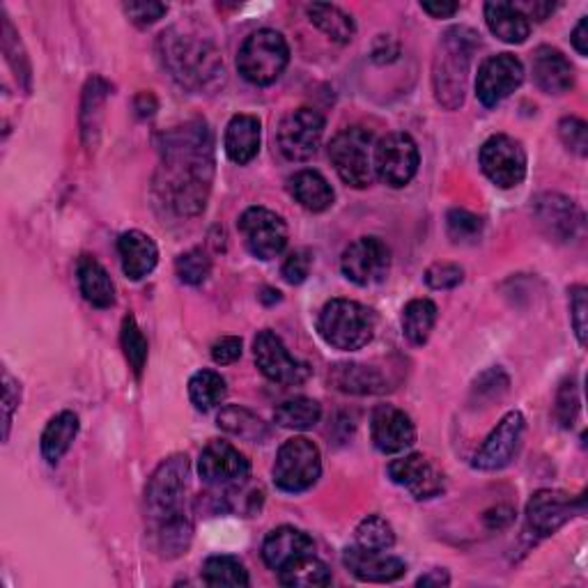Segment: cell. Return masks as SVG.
I'll return each instance as SVG.
<instances>
[{
	"mask_svg": "<svg viewBox=\"0 0 588 588\" xmlns=\"http://www.w3.org/2000/svg\"><path fill=\"white\" fill-rule=\"evenodd\" d=\"M214 180V139L205 120H191L161 136V168L155 189L178 216H199Z\"/></svg>",
	"mask_w": 588,
	"mask_h": 588,
	"instance_id": "obj_1",
	"label": "cell"
},
{
	"mask_svg": "<svg viewBox=\"0 0 588 588\" xmlns=\"http://www.w3.org/2000/svg\"><path fill=\"white\" fill-rule=\"evenodd\" d=\"M159 53L166 72L182 88L207 93L219 88V83L224 81V60L216 51L214 41L189 28L176 26L161 33Z\"/></svg>",
	"mask_w": 588,
	"mask_h": 588,
	"instance_id": "obj_2",
	"label": "cell"
},
{
	"mask_svg": "<svg viewBox=\"0 0 588 588\" xmlns=\"http://www.w3.org/2000/svg\"><path fill=\"white\" fill-rule=\"evenodd\" d=\"M478 47H481V39L465 26L446 31L440 39L432 60V88L434 97L448 111H457L465 104L469 68Z\"/></svg>",
	"mask_w": 588,
	"mask_h": 588,
	"instance_id": "obj_3",
	"label": "cell"
},
{
	"mask_svg": "<svg viewBox=\"0 0 588 588\" xmlns=\"http://www.w3.org/2000/svg\"><path fill=\"white\" fill-rule=\"evenodd\" d=\"M377 317L368 307L352 299H332L317 317V334L340 352H357L375 336Z\"/></svg>",
	"mask_w": 588,
	"mask_h": 588,
	"instance_id": "obj_4",
	"label": "cell"
},
{
	"mask_svg": "<svg viewBox=\"0 0 588 588\" xmlns=\"http://www.w3.org/2000/svg\"><path fill=\"white\" fill-rule=\"evenodd\" d=\"M189 457L178 453L164 460L152 473L145 488V511L152 527L166 519L184 515V499L189 490Z\"/></svg>",
	"mask_w": 588,
	"mask_h": 588,
	"instance_id": "obj_5",
	"label": "cell"
},
{
	"mask_svg": "<svg viewBox=\"0 0 588 588\" xmlns=\"http://www.w3.org/2000/svg\"><path fill=\"white\" fill-rule=\"evenodd\" d=\"M290 64V47L278 31L251 33L237 53V70L253 85H272Z\"/></svg>",
	"mask_w": 588,
	"mask_h": 588,
	"instance_id": "obj_6",
	"label": "cell"
},
{
	"mask_svg": "<svg viewBox=\"0 0 588 588\" xmlns=\"http://www.w3.org/2000/svg\"><path fill=\"white\" fill-rule=\"evenodd\" d=\"M373 134L363 127L343 129L329 145V159L338 178L352 189H368L375 180L373 168Z\"/></svg>",
	"mask_w": 588,
	"mask_h": 588,
	"instance_id": "obj_7",
	"label": "cell"
},
{
	"mask_svg": "<svg viewBox=\"0 0 588 588\" xmlns=\"http://www.w3.org/2000/svg\"><path fill=\"white\" fill-rule=\"evenodd\" d=\"M322 473L320 448L307 437H292L278 448L274 483L278 490L299 494L311 490Z\"/></svg>",
	"mask_w": 588,
	"mask_h": 588,
	"instance_id": "obj_8",
	"label": "cell"
},
{
	"mask_svg": "<svg viewBox=\"0 0 588 588\" xmlns=\"http://www.w3.org/2000/svg\"><path fill=\"white\" fill-rule=\"evenodd\" d=\"M421 155L409 134L394 132L375 145L373 168L375 176L391 189L407 187L419 172Z\"/></svg>",
	"mask_w": 588,
	"mask_h": 588,
	"instance_id": "obj_9",
	"label": "cell"
},
{
	"mask_svg": "<svg viewBox=\"0 0 588 588\" xmlns=\"http://www.w3.org/2000/svg\"><path fill=\"white\" fill-rule=\"evenodd\" d=\"M324 118L315 108H297L280 120L276 141L280 155L288 161H309L315 157L324 136Z\"/></svg>",
	"mask_w": 588,
	"mask_h": 588,
	"instance_id": "obj_10",
	"label": "cell"
},
{
	"mask_svg": "<svg viewBox=\"0 0 588 588\" xmlns=\"http://www.w3.org/2000/svg\"><path fill=\"white\" fill-rule=\"evenodd\" d=\"M481 168L499 189L519 187L527 178V149L506 134L490 136L481 147Z\"/></svg>",
	"mask_w": 588,
	"mask_h": 588,
	"instance_id": "obj_11",
	"label": "cell"
},
{
	"mask_svg": "<svg viewBox=\"0 0 588 588\" xmlns=\"http://www.w3.org/2000/svg\"><path fill=\"white\" fill-rule=\"evenodd\" d=\"M239 232L251 255L257 260H274L288 247V226L283 216L267 207H249L237 221Z\"/></svg>",
	"mask_w": 588,
	"mask_h": 588,
	"instance_id": "obj_12",
	"label": "cell"
},
{
	"mask_svg": "<svg viewBox=\"0 0 588 588\" xmlns=\"http://www.w3.org/2000/svg\"><path fill=\"white\" fill-rule=\"evenodd\" d=\"M253 357L255 365L260 368L269 382L283 386H299L311 377V365L295 359L286 343L280 340L274 332L265 329L260 332L253 340Z\"/></svg>",
	"mask_w": 588,
	"mask_h": 588,
	"instance_id": "obj_13",
	"label": "cell"
},
{
	"mask_svg": "<svg viewBox=\"0 0 588 588\" xmlns=\"http://www.w3.org/2000/svg\"><path fill=\"white\" fill-rule=\"evenodd\" d=\"M584 494L571 496L561 490H538L527 504V527L538 538H550L575 515H584Z\"/></svg>",
	"mask_w": 588,
	"mask_h": 588,
	"instance_id": "obj_14",
	"label": "cell"
},
{
	"mask_svg": "<svg viewBox=\"0 0 588 588\" xmlns=\"http://www.w3.org/2000/svg\"><path fill=\"white\" fill-rule=\"evenodd\" d=\"M340 269L359 288L377 286L391 269V249L380 237H359L340 255Z\"/></svg>",
	"mask_w": 588,
	"mask_h": 588,
	"instance_id": "obj_15",
	"label": "cell"
},
{
	"mask_svg": "<svg viewBox=\"0 0 588 588\" xmlns=\"http://www.w3.org/2000/svg\"><path fill=\"white\" fill-rule=\"evenodd\" d=\"M525 81V64L513 53L488 58L476 76V97L485 108H494L511 97Z\"/></svg>",
	"mask_w": 588,
	"mask_h": 588,
	"instance_id": "obj_16",
	"label": "cell"
},
{
	"mask_svg": "<svg viewBox=\"0 0 588 588\" xmlns=\"http://www.w3.org/2000/svg\"><path fill=\"white\" fill-rule=\"evenodd\" d=\"M521 434H525V417H521V411L513 409L496 423V428L488 434L483 446L478 448L473 457V467L481 471H499L508 467L519 448Z\"/></svg>",
	"mask_w": 588,
	"mask_h": 588,
	"instance_id": "obj_17",
	"label": "cell"
},
{
	"mask_svg": "<svg viewBox=\"0 0 588 588\" xmlns=\"http://www.w3.org/2000/svg\"><path fill=\"white\" fill-rule=\"evenodd\" d=\"M199 473L207 485H237L244 483L251 473L249 457L230 442H209L199 460Z\"/></svg>",
	"mask_w": 588,
	"mask_h": 588,
	"instance_id": "obj_18",
	"label": "cell"
},
{
	"mask_svg": "<svg viewBox=\"0 0 588 588\" xmlns=\"http://www.w3.org/2000/svg\"><path fill=\"white\" fill-rule=\"evenodd\" d=\"M370 440L384 455H398L417 442V425L396 405H377L370 417Z\"/></svg>",
	"mask_w": 588,
	"mask_h": 588,
	"instance_id": "obj_19",
	"label": "cell"
},
{
	"mask_svg": "<svg viewBox=\"0 0 588 588\" xmlns=\"http://www.w3.org/2000/svg\"><path fill=\"white\" fill-rule=\"evenodd\" d=\"M386 471L391 481L405 488L413 499H432L444 490V473L423 453L398 457Z\"/></svg>",
	"mask_w": 588,
	"mask_h": 588,
	"instance_id": "obj_20",
	"label": "cell"
},
{
	"mask_svg": "<svg viewBox=\"0 0 588 588\" xmlns=\"http://www.w3.org/2000/svg\"><path fill=\"white\" fill-rule=\"evenodd\" d=\"M533 214L538 226L554 242H571L581 228L584 216L579 207L561 193H542L533 203Z\"/></svg>",
	"mask_w": 588,
	"mask_h": 588,
	"instance_id": "obj_21",
	"label": "cell"
},
{
	"mask_svg": "<svg viewBox=\"0 0 588 588\" xmlns=\"http://www.w3.org/2000/svg\"><path fill=\"white\" fill-rule=\"evenodd\" d=\"M343 563L359 581H370V584L398 581L407 573V565L403 559L388 556L386 552L365 550V548H359V544L345 550Z\"/></svg>",
	"mask_w": 588,
	"mask_h": 588,
	"instance_id": "obj_22",
	"label": "cell"
},
{
	"mask_svg": "<svg viewBox=\"0 0 588 588\" xmlns=\"http://www.w3.org/2000/svg\"><path fill=\"white\" fill-rule=\"evenodd\" d=\"M533 81L542 93L563 95L575 85V70L571 60L554 47H538L531 56Z\"/></svg>",
	"mask_w": 588,
	"mask_h": 588,
	"instance_id": "obj_23",
	"label": "cell"
},
{
	"mask_svg": "<svg viewBox=\"0 0 588 588\" xmlns=\"http://www.w3.org/2000/svg\"><path fill=\"white\" fill-rule=\"evenodd\" d=\"M309 554H315V540L307 531L295 527H278L263 542V559L267 568L276 573L286 568L288 563Z\"/></svg>",
	"mask_w": 588,
	"mask_h": 588,
	"instance_id": "obj_24",
	"label": "cell"
},
{
	"mask_svg": "<svg viewBox=\"0 0 588 588\" xmlns=\"http://www.w3.org/2000/svg\"><path fill=\"white\" fill-rule=\"evenodd\" d=\"M118 253L124 276L132 280L145 278L147 274L155 272L159 263V249L155 244V239L141 230L122 232L118 239Z\"/></svg>",
	"mask_w": 588,
	"mask_h": 588,
	"instance_id": "obj_25",
	"label": "cell"
},
{
	"mask_svg": "<svg viewBox=\"0 0 588 588\" xmlns=\"http://www.w3.org/2000/svg\"><path fill=\"white\" fill-rule=\"evenodd\" d=\"M260 139H263V124H260L255 116H247V113L235 116L228 122L226 136H224V147H226L228 159L237 166L251 164L260 152Z\"/></svg>",
	"mask_w": 588,
	"mask_h": 588,
	"instance_id": "obj_26",
	"label": "cell"
},
{
	"mask_svg": "<svg viewBox=\"0 0 588 588\" xmlns=\"http://www.w3.org/2000/svg\"><path fill=\"white\" fill-rule=\"evenodd\" d=\"M329 382L352 396H375L386 391V380L373 365L363 363H336L329 370Z\"/></svg>",
	"mask_w": 588,
	"mask_h": 588,
	"instance_id": "obj_27",
	"label": "cell"
},
{
	"mask_svg": "<svg viewBox=\"0 0 588 588\" xmlns=\"http://www.w3.org/2000/svg\"><path fill=\"white\" fill-rule=\"evenodd\" d=\"M288 191L292 199L313 214H322L329 209L336 201L332 184L317 170H299L288 180Z\"/></svg>",
	"mask_w": 588,
	"mask_h": 588,
	"instance_id": "obj_28",
	"label": "cell"
},
{
	"mask_svg": "<svg viewBox=\"0 0 588 588\" xmlns=\"http://www.w3.org/2000/svg\"><path fill=\"white\" fill-rule=\"evenodd\" d=\"M79 288L85 301L95 309H111L116 303V286L97 257L83 255L76 265Z\"/></svg>",
	"mask_w": 588,
	"mask_h": 588,
	"instance_id": "obj_29",
	"label": "cell"
},
{
	"mask_svg": "<svg viewBox=\"0 0 588 588\" xmlns=\"http://www.w3.org/2000/svg\"><path fill=\"white\" fill-rule=\"evenodd\" d=\"M485 24L492 35H496L506 45H521L531 35V21L525 16L515 3H488Z\"/></svg>",
	"mask_w": 588,
	"mask_h": 588,
	"instance_id": "obj_30",
	"label": "cell"
},
{
	"mask_svg": "<svg viewBox=\"0 0 588 588\" xmlns=\"http://www.w3.org/2000/svg\"><path fill=\"white\" fill-rule=\"evenodd\" d=\"M79 425L81 423L74 411H60L47 423L45 432H41L39 448L49 465H58L64 457V453L70 451V446L74 444L79 434Z\"/></svg>",
	"mask_w": 588,
	"mask_h": 588,
	"instance_id": "obj_31",
	"label": "cell"
},
{
	"mask_svg": "<svg viewBox=\"0 0 588 588\" xmlns=\"http://www.w3.org/2000/svg\"><path fill=\"white\" fill-rule=\"evenodd\" d=\"M216 421H219V428L232 434V437H239L251 444H265L272 437L269 425L247 407L228 405L219 411V419Z\"/></svg>",
	"mask_w": 588,
	"mask_h": 588,
	"instance_id": "obj_32",
	"label": "cell"
},
{
	"mask_svg": "<svg viewBox=\"0 0 588 588\" xmlns=\"http://www.w3.org/2000/svg\"><path fill=\"white\" fill-rule=\"evenodd\" d=\"M332 571L315 554L301 556L278 571V581L290 588H322L332 584Z\"/></svg>",
	"mask_w": 588,
	"mask_h": 588,
	"instance_id": "obj_33",
	"label": "cell"
},
{
	"mask_svg": "<svg viewBox=\"0 0 588 588\" xmlns=\"http://www.w3.org/2000/svg\"><path fill=\"white\" fill-rule=\"evenodd\" d=\"M307 12H309V19L313 21V24L326 37L338 41V45H347V41L355 39V35H357L355 19L347 12H343L340 8L329 5V3H313L307 8Z\"/></svg>",
	"mask_w": 588,
	"mask_h": 588,
	"instance_id": "obj_34",
	"label": "cell"
},
{
	"mask_svg": "<svg viewBox=\"0 0 588 588\" xmlns=\"http://www.w3.org/2000/svg\"><path fill=\"white\" fill-rule=\"evenodd\" d=\"M437 303L432 299H411L403 309V334L411 345H425L437 324Z\"/></svg>",
	"mask_w": 588,
	"mask_h": 588,
	"instance_id": "obj_35",
	"label": "cell"
},
{
	"mask_svg": "<svg viewBox=\"0 0 588 588\" xmlns=\"http://www.w3.org/2000/svg\"><path fill=\"white\" fill-rule=\"evenodd\" d=\"M322 419V405L313 398H290L274 411V421L288 430H311Z\"/></svg>",
	"mask_w": 588,
	"mask_h": 588,
	"instance_id": "obj_36",
	"label": "cell"
},
{
	"mask_svg": "<svg viewBox=\"0 0 588 588\" xmlns=\"http://www.w3.org/2000/svg\"><path fill=\"white\" fill-rule=\"evenodd\" d=\"M108 95V83L101 76H95L88 81L83 91V106H81V127L83 139L88 145L97 143L99 124H101V108Z\"/></svg>",
	"mask_w": 588,
	"mask_h": 588,
	"instance_id": "obj_37",
	"label": "cell"
},
{
	"mask_svg": "<svg viewBox=\"0 0 588 588\" xmlns=\"http://www.w3.org/2000/svg\"><path fill=\"white\" fill-rule=\"evenodd\" d=\"M228 396V384L226 380L214 373V370H199L189 380V398L193 407L199 411H209L214 407H219Z\"/></svg>",
	"mask_w": 588,
	"mask_h": 588,
	"instance_id": "obj_38",
	"label": "cell"
},
{
	"mask_svg": "<svg viewBox=\"0 0 588 588\" xmlns=\"http://www.w3.org/2000/svg\"><path fill=\"white\" fill-rule=\"evenodd\" d=\"M155 529V538H157V548L161 552V556L166 559H178L182 554H187L191 538H193V527L191 519L184 515L172 517L161 521V525L152 527Z\"/></svg>",
	"mask_w": 588,
	"mask_h": 588,
	"instance_id": "obj_39",
	"label": "cell"
},
{
	"mask_svg": "<svg viewBox=\"0 0 588 588\" xmlns=\"http://www.w3.org/2000/svg\"><path fill=\"white\" fill-rule=\"evenodd\" d=\"M203 581L214 588H247L251 584L244 563L235 556H209L203 565Z\"/></svg>",
	"mask_w": 588,
	"mask_h": 588,
	"instance_id": "obj_40",
	"label": "cell"
},
{
	"mask_svg": "<svg viewBox=\"0 0 588 588\" xmlns=\"http://www.w3.org/2000/svg\"><path fill=\"white\" fill-rule=\"evenodd\" d=\"M355 538L359 548L375 552H388L396 544V531L391 527V521L382 515L363 517L355 531Z\"/></svg>",
	"mask_w": 588,
	"mask_h": 588,
	"instance_id": "obj_41",
	"label": "cell"
},
{
	"mask_svg": "<svg viewBox=\"0 0 588 588\" xmlns=\"http://www.w3.org/2000/svg\"><path fill=\"white\" fill-rule=\"evenodd\" d=\"M120 343L124 357L129 361V368L134 370V375L141 377L145 363H147V338L143 336L141 326L134 315H127L122 320V332H120Z\"/></svg>",
	"mask_w": 588,
	"mask_h": 588,
	"instance_id": "obj_42",
	"label": "cell"
},
{
	"mask_svg": "<svg viewBox=\"0 0 588 588\" xmlns=\"http://www.w3.org/2000/svg\"><path fill=\"white\" fill-rule=\"evenodd\" d=\"M446 230L455 244H473L483 235V219L467 209H451L446 214Z\"/></svg>",
	"mask_w": 588,
	"mask_h": 588,
	"instance_id": "obj_43",
	"label": "cell"
},
{
	"mask_svg": "<svg viewBox=\"0 0 588 588\" xmlns=\"http://www.w3.org/2000/svg\"><path fill=\"white\" fill-rule=\"evenodd\" d=\"M176 272L187 286H203L212 272V257L203 249H191L176 260Z\"/></svg>",
	"mask_w": 588,
	"mask_h": 588,
	"instance_id": "obj_44",
	"label": "cell"
},
{
	"mask_svg": "<svg viewBox=\"0 0 588 588\" xmlns=\"http://www.w3.org/2000/svg\"><path fill=\"white\" fill-rule=\"evenodd\" d=\"M3 51L8 56V62L12 64V70L16 72V76L26 79V83L31 85V64L26 60L24 49H21V39L19 33L14 31L12 21L8 14H3Z\"/></svg>",
	"mask_w": 588,
	"mask_h": 588,
	"instance_id": "obj_45",
	"label": "cell"
},
{
	"mask_svg": "<svg viewBox=\"0 0 588 588\" xmlns=\"http://www.w3.org/2000/svg\"><path fill=\"white\" fill-rule=\"evenodd\" d=\"M554 413L559 423L571 430L579 417V394H577V384L575 380H565L559 391H556V405H554Z\"/></svg>",
	"mask_w": 588,
	"mask_h": 588,
	"instance_id": "obj_46",
	"label": "cell"
},
{
	"mask_svg": "<svg viewBox=\"0 0 588 588\" xmlns=\"http://www.w3.org/2000/svg\"><path fill=\"white\" fill-rule=\"evenodd\" d=\"M423 278L432 290H453L465 280V269L455 263H434L425 269Z\"/></svg>",
	"mask_w": 588,
	"mask_h": 588,
	"instance_id": "obj_47",
	"label": "cell"
},
{
	"mask_svg": "<svg viewBox=\"0 0 588 588\" xmlns=\"http://www.w3.org/2000/svg\"><path fill=\"white\" fill-rule=\"evenodd\" d=\"M559 136L563 145L571 152H575L577 157L588 155V127L579 118H563L559 122Z\"/></svg>",
	"mask_w": 588,
	"mask_h": 588,
	"instance_id": "obj_48",
	"label": "cell"
},
{
	"mask_svg": "<svg viewBox=\"0 0 588 588\" xmlns=\"http://www.w3.org/2000/svg\"><path fill=\"white\" fill-rule=\"evenodd\" d=\"M311 267L313 253L309 249H297L286 257V263H283V278H286L290 286H301V283L309 278Z\"/></svg>",
	"mask_w": 588,
	"mask_h": 588,
	"instance_id": "obj_49",
	"label": "cell"
},
{
	"mask_svg": "<svg viewBox=\"0 0 588 588\" xmlns=\"http://www.w3.org/2000/svg\"><path fill=\"white\" fill-rule=\"evenodd\" d=\"M168 8L164 3H155V0H141V3H124V14L132 19V24L139 28H147L164 19Z\"/></svg>",
	"mask_w": 588,
	"mask_h": 588,
	"instance_id": "obj_50",
	"label": "cell"
},
{
	"mask_svg": "<svg viewBox=\"0 0 588 588\" xmlns=\"http://www.w3.org/2000/svg\"><path fill=\"white\" fill-rule=\"evenodd\" d=\"M588 290L584 286L571 288V322L579 345H586V315H588Z\"/></svg>",
	"mask_w": 588,
	"mask_h": 588,
	"instance_id": "obj_51",
	"label": "cell"
},
{
	"mask_svg": "<svg viewBox=\"0 0 588 588\" xmlns=\"http://www.w3.org/2000/svg\"><path fill=\"white\" fill-rule=\"evenodd\" d=\"M19 400H21V384L8 373V370H3V440L10 437V428H12V419H14V411L19 407Z\"/></svg>",
	"mask_w": 588,
	"mask_h": 588,
	"instance_id": "obj_52",
	"label": "cell"
},
{
	"mask_svg": "<svg viewBox=\"0 0 588 588\" xmlns=\"http://www.w3.org/2000/svg\"><path fill=\"white\" fill-rule=\"evenodd\" d=\"M242 347H244L242 338L224 336L212 345V359H214V363H219V365H230L239 357H242Z\"/></svg>",
	"mask_w": 588,
	"mask_h": 588,
	"instance_id": "obj_53",
	"label": "cell"
},
{
	"mask_svg": "<svg viewBox=\"0 0 588 588\" xmlns=\"http://www.w3.org/2000/svg\"><path fill=\"white\" fill-rule=\"evenodd\" d=\"M421 10L432 19H451L457 10H460V5L451 3V0H434V3H421Z\"/></svg>",
	"mask_w": 588,
	"mask_h": 588,
	"instance_id": "obj_54",
	"label": "cell"
},
{
	"mask_svg": "<svg viewBox=\"0 0 588 588\" xmlns=\"http://www.w3.org/2000/svg\"><path fill=\"white\" fill-rule=\"evenodd\" d=\"M517 8L525 12V16L531 21H544L552 12H554V3H544V0H536V3H517Z\"/></svg>",
	"mask_w": 588,
	"mask_h": 588,
	"instance_id": "obj_55",
	"label": "cell"
},
{
	"mask_svg": "<svg viewBox=\"0 0 588 588\" xmlns=\"http://www.w3.org/2000/svg\"><path fill=\"white\" fill-rule=\"evenodd\" d=\"M511 521H513V511L506 506H499V508L485 513V525L490 529H504L511 525Z\"/></svg>",
	"mask_w": 588,
	"mask_h": 588,
	"instance_id": "obj_56",
	"label": "cell"
},
{
	"mask_svg": "<svg viewBox=\"0 0 588 588\" xmlns=\"http://www.w3.org/2000/svg\"><path fill=\"white\" fill-rule=\"evenodd\" d=\"M571 41H573V47L577 49L579 56H586L588 53V16H581L579 19L577 28L571 35Z\"/></svg>",
	"mask_w": 588,
	"mask_h": 588,
	"instance_id": "obj_57",
	"label": "cell"
},
{
	"mask_svg": "<svg viewBox=\"0 0 588 588\" xmlns=\"http://www.w3.org/2000/svg\"><path fill=\"white\" fill-rule=\"evenodd\" d=\"M417 584L419 586H448L451 584V577H448L446 571H430Z\"/></svg>",
	"mask_w": 588,
	"mask_h": 588,
	"instance_id": "obj_58",
	"label": "cell"
}]
</instances>
